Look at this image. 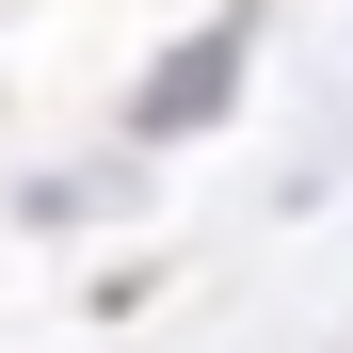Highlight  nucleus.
Wrapping results in <instances>:
<instances>
[{
  "mask_svg": "<svg viewBox=\"0 0 353 353\" xmlns=\"http://www.w3.org/2000/svg\"><path fill=\"white\" fill-rule=\"evenodd\" d=\"M225 97H241V32H193V48H176V65L129 97V129H145V145H176V129H209Z\"/></svg>",
  "mask_w": 353,
  "mask_h": 353,
  "instance_id": "obj_1",
  "label": "nucleus"
}]
</instances>
